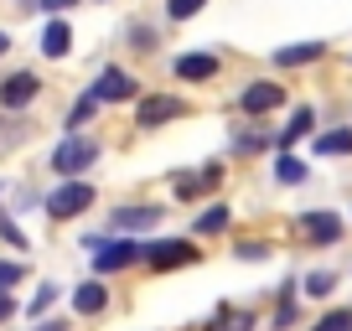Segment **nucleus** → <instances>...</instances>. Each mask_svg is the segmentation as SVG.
<instances>
[{
  "mask_svg": "<svg viewBox=\"0 0 352 331\" xmlns=\"http://www.w3.org/2000/svg\"><path fill=\"white\" fill-rule=\"evenodd\" d=\"M208 0H166V11H171V21H192V16L202 11Z\"/></svg>",
  "mask_w": 352,
  "mask_h": 331,
  "instance_id": "nucleus-19",
  "label": "nucleus"
},
{
  "mask_svg": "<svg viewBox=\"0 0 352 331\" xmlns=\"http://www.w3.org/2000/svg\"><path fill=\"white\" fill-rule=\"evenodd\" d=\"M83 249H94V269L99 275H114V269L135 264L145 254V243H130V238H88Z\"/></svg>",
  "mask_w": 352,
  "mask_h": 331,
  "instance_id": "nucleus-1",
  "label": "nucleus"
},
{
  "mask_svg": "<svg viewBox=\"0 0 352 331\" xmlns=\"http://www.w3.org/2000/svg\"><path fill=\"white\" fill-rule=\"evenodd\" d=\"M88 93H94L99 104H124V99H135V78L124 73V67H104L99 83H94Z\"/></svg>",
  "mask_w": 352,
  "mask_h": 331,
  "instance_id": "nucleus-5",
  "label": "nucleus"
},
{
  "mask_svg": "<svg viewBox=\"0 0 352 331\" xmlns=\"http://www.w3.org/2000/svg\"><path fill=\"white\" fill-rule=\"evenodd\" d=\"M52 300H57V285H42V295L32 300V316H42V310L52 306Z\"/></svg>",
  "mask_w": 352,
  "mask_h": 331,
  "instance_id": "nucleus-24",
  "label": "nucleus"
},
{
  "mask_svg": "<svg viewBox=\"0 0 352 331\" xmlns=\"http://www.w3.org/2000/svg\"><path fill=\"white\" fill-rule=\"evenodd\" d=\"M327 57V42H290L275 52V67H306V62H321Z\"/></svg>",
  "mask_w": 352,
  "mask_h": 331,
  "instance_id": "nucleus-11",
  "label": "nucleus"
},
{
  "mask_svg": "<svg viewBox=\"0 0 352 331\" xmlns=\"http://www.w3.org/2000/svg\"><path fill=\"white\" fill-rule=\"evenodd\" d=\"M300 233L316 238V243H337L342 238V218L337 212H306V218H300Z\"/></svg>",
  "mask_w": 352,
  "mask_h": 331,
  "instance_id": "nucleus-10",
  "label": "nucleus"
},
{
  "mask_svg": "<svg viewBox=\"0 0 352 331\" xmlns=\"http://www.w3.org/2000/svg\"><path fill=\"white\" fill-rule=\"evenodd\" d=\"M223 228H228V207H208V212L197 218V233H202V238H208V233H223Z\"/></svg>",
  "mask_w": 352,
  "mask_h": 331,
  "instance_id": "nucleus-16",
  "label": "nucleus"
},
{
  "mask_svg": "<svg viewBox=\"0 0 352 331\" xmlns=\"http://www.w3.org/2000/svg\"><path fill=\"white\" fill-rule=\"evenodd\" d=\"M6 47H11V36H6V32H0V52H6Z\"/></svg>",
  "mask_w": 352,
  "mask_h": 331,
  "instance_id": "nucleus-29",
  "label": "nucleus"
},
{
  "mask_svg": "<svg viewBox=\"0 0 352 331\" xmlns=\"http://www.w3.org/2000/svg\"><path fill=\"white\" fill-rule=\"evenodd\" d=\"M11 310H16V300H11V295H6V290H0V321L11 316Z\"/></svg>",
  "mask_w": 352,
  "mask_h": 331,
  "instance_id": "nucleus-27",
  "label": "nucleus"
},
{
  "mask_svg": "<svg viewBox=\"0 0 352 331\" xmlns=\"http://www.w3.org/2000/svg\"><path fill=\"white\" fill-rule=\"evenodd\" d=\"M331 285H337V275H331V269H316V275H306V295H327Z\"/></svg>",
  "mask_w": 352,
  "mask_h": 331,
  "instance_id": "nucleus-20",
  "label": "nucleus"
},
{
  "mask_svg": "<svg viewBox=\"0 0 352 331\" xmlns=\"http://www.w3.org/2000/svg\"><path fill=\"white\" fill-rule=\"evenodd\" d=\"M176 78H187V83L218 78V57H208V52H187V57H176Z\"/></svg>",
  "mask_w": 352,
  "mask_h": 331,
  "instance_id": "nucleus-12",
  "label": "nucleus"
},
{
  "mask_svg": "<svg viewBox=\"0 0 352 331\" xmlns=\"http://www.w3.org/2000/svg\"><path fill=\"white\" fill-rule=\"evenodd\" d=\"M311 331H352V310H327Z\"/></svg>",
  "mask_w": 352,
  "mask_h": 331,
  "instance_id": "nucleus-18",
  "label": "nucleus"
},
{
  "mask_svg": "<svg viewBox=\"0 0 352 331\" xmlns=\"http://www.w3.org/2000/svg\"><path fill=\"white\" fill-rule=\"evenodd\" d=\"M42 11H67V5H78V0H36Z\"/></svg>",
  "mask_w": 352,
  "mask_h": 331,
  "instance_id": "nucleus-26",
  "label": "nucleus"
},
{
  "mask_svg": "<svg viewBox=\"0 0 352 331\" xmlns=\"http://www.w3.org/2000/svg\"><path fill=\"white\" fill-rule=\"evenodd\" d=\"M94 109H99V99H94V93H83V99H78V109L67 114V130H73V124H83V119H88Z\"/></svg>",
  "mask_w": 352,
  "mask_h": 331,
  "instance_id": "nucleus-22",
  "label": "nucleus"
},
{
  "mask_svg": "<svg viewBox=\"0 0 352 331\" xmlns=\"http://www.w3.org/2000/svg\"><path fill=\"white\" fill-rule=\"evenodd\" d=\"M36 93H42V78L36 73H11L0 83V104H6V109H26Z\"/></svg>",
  "mask_w": 352,
  "mask_h": 331,
  "instance_id": "nucleus-7",
  "label": "nucleus"
},
{
  "mask_svg": "<svg viewBox=\"0 0 352 331\" xmlns=\"http://www.w3.org/2000/svg\"><path fill=\"white\" fill-rule=\"evenodd\" d=\"M316 150H321V155H352V130H327V135H316Z\"/></svg>",
  "mask_w": 352,
  "mask_h": 331,
  "instance_id": "nucleus-15",
  "label": "nucleus"
},
{
  "mask_svg": "<svg viewBox=\"0 0 352 331\" xmlns=\"http://www.w3.org/2000/svg\"><path fill=\"white\" fill-rule=\"evenodd\" d=\"M187 114V104L171 99V93H155V99H140V109H135V124H145V130H155V124L166 119H182Z\"/></svg>",
  "mask_w": 352,
  "mask_h": 331,
  "instance_id": "nucleus-6",
  "label": "nucleus"
},
{
  "mask_svg": "<svg viewBox=\"0 0 352 331\" xmlns=\"http://www.w3.org/2000/svg\"><path fill=\"white\" fill-rule=\"evenodd\" d=\"M239 259H249V264H254V259H264V243H243Z\"/></svg>",
  "mask_w": 352,
  "mask_h": 331,
  "instance_id": "nucleus-25",
  "label": "nucleus"
},
{
  "mask_svg": "<svg viewBox=\"0 0 352 331\" xmlns=\"http://www.w3.org/2000/svg\"><path fill=\"white\" fill-rule=\"evenodd\" d=\"M36 331H63V321H42V326H36Z\"/></svg>",
  "mask_w": 352,
  "mask_h": 331,
  "instance_id": "nucleus-28",
  "label": "nucleus"
},
{
  "mask_svg": "<svg viewBox=\"0 0 352 331\" xmlns=\"http://www.w3.org/2000/svg\"><path fill=\"white\" fill-rule=\"evenodd\" d=\"M161 212L166 207H151V202H135V207H120L109 218V228L114 233H140V228H155V222H161Z\"/></svg>",
  "mask_w": 352,
  "mask_h": 331,
  "instance_id": "nucleus-8",
  "label": "nucleus"
},
{
  "mask_svg": "<svg viewBox=\"0 0 352 331\" xmlns=\"http://www.w3.org/2000/svg\"><path fill=\"white\" fill-rule=\"evenodd\" d=\"M94 207V187L88 181H67V187H57L52 197H47V212L52 218H78V212Z\"/></svg>",
  "mask_w": 352,
  "mask_h": 331,
  "instance_id": "nucleus-4",
  "label": "nucleus"
},
{
  "mask_svg": "<svg viewBox=\"0 0 352 331\" xmlns=\"http://www.w3.org/2000/svg\"><path fill=\"white\" fill-rule=\"evenodd\" d=\"M145 264L151 269H182V264H192L197 259V249H192L187 238H161V243H145Z\"/></svg>",
  "mask_w": 352,
  "mask_h": 331,
  "instance_id": "nucleus-3",
  "label": "nucleus"
},
{
  "mask_svg": "<svg viewBox=\"0 0 352 331\" xmlns=\"http://www.w3.org/2000/svg\"><path fill=\"white\" fill-rule=\"evenodd\" d=\"M275 176H280V181H290V187H296V181H306V166H300L296 155H280V161H275Z\"/></svg>",
  "mask_w": 352,
  "mask_h": 331,
  "instance_id": "nucleus-17",
  "label": "nucleus"
},
{
  "mask_svg": "<svg viewBox=\"0 0 352 331\" xmlns=\"http://www.w3.org/2000/svg\"><path fill=\"white\" fill-rule=\"evenodd\" d=\"M67 47H73V32H67V21H47L42 52H47V57H67Z\"/></svg>",
  "mask_w": 352,
  "mask_h": 331,
  "instance_id": "nucleus-14",
  "label": "nucleus"
},
{
  "mask_svg": "<svg viewBox=\"0 0 352 331\" xmlns=\"http://www.w3.org/2000/svg\"><path fill=\"white\" fill-rule=\"evenodd\" d=\"M280 99H285L280 83H249V89L239 93V109L243 114H270V109H280Z\"/></svg>",
  "mask_w": 352,
  "mask_h": 331,
  "instance_id": "nucleus-9",
  "label": "nucleus"
},
{
  "mask_svg": "<svg viewBox=\"0 0 352 331\" xmlns=\"http://www.w3.org/2000/svg\"><path fill=\"white\" fill-rule=\"evenodd\" d=\"M73 306L83 310V316H99V310L109 306V290H104L99 279H88V285H78V290H73Z\"/></svg>",
  "mask_w": 352,
  "mask_h": 331,
  "instance_id": "nucleus-13",
  "label": "nucleus"
},
{
  "mask_svg": "<svg viewBox=\"0 0 352 331\" xmlns=\"http://www.w3.org/2000/svg\"><path fill=\"white\" fill-rule=\"evenodd\" d=\"M21 275H26L21 264H11V259H0V290H11L16 279H21Z\"/></svg>",
  "mask_w": 352,
  "mask_h": 331,
  "instance_id": "nucleus-23",
  "label": "nucleus"
},
{
  "mask_svg": "<svg viewBox=\"0 0 352 331\" xmlns=\"http://www.w3.org/2000/svg\"><path fill=\"white\" fill-rule=\"evenodd\" d=\"M300 135H311V109H296L285 124V140H300Z\"/></svg>",
  "mask_w": 352,
  "mask_h": 331,
  "instance_id": "nucleus-21",
  "label": "nucleus"
},
{
  "mask_svg": "<svg viewBox=\"0 0 352 331\" xmlns=\"http://www.w3.org/2000/svg\"><path fill=\"white\" fill-rule=\"evenodd\" d=\"M94 161H99V145L88 140V135H67L52 150V171H63V176H78V171H88Z\"/></svg>",
  "mask_w": 352,
  "mask_h": 331,
  "instance_id": "nucleus-2",
  "label": "nucleus"
}]
</instances>
